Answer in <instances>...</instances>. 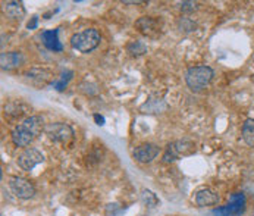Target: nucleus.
I'll return each mask as SVG.
<instances>
[{
    "mask_svg": "<svg viewBox=\"0 0 254 216\" xmlns=\"http://www.w3.org/2000/svg\"><path fill=\"white\" fill-rule=\"evenodd\" d=\"M44 128H46V125H44L41 116H38V115L28 116L27 119H24L21 124H18L12 130V133H10L12 142L18 147L28 148V145L36 142L37 137L41 134V131H44Z\"/></svg>",
    "mask_w": 254,
    "mask_h": 216,
    "instance_id": "nucleus-1",
    "label": "nucleus"
},
{
    "mask_svg": "<svg viewBox=\"0 0 254 216\" xmlns=\"http://www.w3.org/2000/svg\"><path fill=\"white\" fill-rule=\"evenodd\" d=\"M213 79V70L206 65L192 67L185 72V82L192 91H201Z\"/></svg>",
    "mask_w": 254,
    "mask_h": 216,
    "instance_id": "nucleus-2",
    "label": "nucleus"
},
{
    "mask_svg": "<svg viewBox=\"0 0 254 216\" xmlns=\"http://www.w3.org/2000/svg\"><path fill=\"white\" fill-rule=\"evenodd\" d=\"M100 44V34L96 28H88L81 33L73 34L71 46L81 53H90Z\"/></svg>",
    "mask_w": 254,
    "mask_h": 216,
    "instance_id": "nucleus-3",
    "label": "nucleus"
},
{
    "mask_svg": "<svg viewBox=\"0 0 254 216\" xmlns=\"http://www.w3.org/2000/svg\"><path fill=\"white\" fill-rule=\"evenodd\" d=\"M246 211V196L243 193H235L226 206L212 211L213 216H241Z\"/></svg>",
    "mask_w": 254,
    "mask_h": 216,
    "instance_id": "nucleus-4",
    "label": "nucleus"
},
{
    "mask_svg": "<svg viewBox=\"0 0 254 216\" xmlns=\"http://www.w3.org/2000/svg\"><path fill=\"white\" fill-rule=\"evenodd\" d=\"M46 136L55 142V143H68L73 137V130L71 125L64 124V122H55V124H47L44 128Z\"/></svg>",
    "mask_w": 254,
    "mask_h": 216,
    "instance_id": "nucleus-5",
    "label": "nucleus"
},
{
    "mask_svg": "<svg viewBox=\"0 0 254 216\" xmlns=\"http://www.w3.org/2000/svg\"><path fill=\"white\" fill-rule=\"evenodd\" d=\"M9 188L12 191V194L18 199L22 200H28L36 194V187L34 184L27 178L22 177H12L9 178Z\"/></svg>",
    "mask_w": 254,
    "mask_h": 216,
    "instance_id": "nucleus-6",
    "label": "nucleus"
},
{
    "mask_svg": "<svg viewBox=\"0 0 254 216\" xmlns=\"http://www.w3.org/2000/svg\"><path fill=\"white\" fill-rule=\"evenodd\" d=\"M44 160V156L41 151H38L37 148L33 147H28V148H24V151L19 153L18 159H16V163L21 169L24 171H33L37 165H40L41 162Z\"/></svg>",
    "mask_w": 254,
    "mask_h": 216,
    "instance_id": "nucleus-7",
    "label": "nucleus"
},
{
    "mask_svg": "<svg viewBox=\"0 0 254 216\" xmlns=\"http://www.w3.org/2000/svg\"><path fill=\"white\" fill-rule=\"evenodd\" d=\"M194 150V145L190 142H177V143L171 144L165 154H163V162L169 163V162H174L177 160L181 154H190L191 151Z\"/></svg>",
    "mask_w": 254,
    "mask_h": 216,
    "instance_id": "nucleus-8",
    "label": "nucleus"
},
{
    "mask_svg": "<svg viewBox=\"0 0 254 216\" xmlns=\"http://www.w3.org/2000/svg\"><path fill=\"white\" fill-rule=\"evenodd\" d=\"M160 153V148L156 144H141L134 150V157L135 160H138L140 163H150L153 159L157 157V154Z\"/></svg>",
    "mask_w": 254,
    "mask_h": 216,
    "instance_id": "nucleus-9",
    "label": "nucleus"
},
{
    "mask_svg": "<svg viewBox=\"0 0 254 216\" xmlns=\"http://www.w3.org/2000/svg\"><path fill=\"white\" fill-rule=\"evenodd\" d=\"M59 28L56 30H49V31H43L41 33V40H43V44L52 50V52H62L64 50V46L62 43L59 41Z\"/></svg>",
    "mask_w": 254,
    "mask_h": 216,
    "instance_id": "nucleus-10",
    "label": "nucleus"
},
{
    "mask_svg": "<svg viewBox=\"0 0 254 216\" xmlns=\"http://www.w3.org/2000/svg\"><path fill=\"white\" fill-rule=\"evenodd\" d=\"M195 203L200 208L213 206V205H218L219 203V196L210 188H201L195 194Z\"/></svg>",
    "mask_w": 254,
    "mask_h": 216,
    "instance_id": "nucleus-11",
    "label": "nucleus"
},
{
    "mask_svg": "<svg viewBox=\"0 0 254 216\" xmlns=\"http://www.w3.org/2000/svg\"><path fill=\"white\" fill-rule=\"evenodd\" d=\"M0 61H1V70L10 71V70H15L22 65L24 56L19 52H9V53H1Z\"/></svg>",
    "mask_w": 254,
    "mask_h": 216,
    "instance_id": "nucleus-12",
    "label": "nucleus"
},
{
    "mask_svg": "<svg viewBox=\"0 0 254 216\" xmlns=\"http://www.w3.org/2000/svg\"><path fill=\"white\" fill-rule=\"evenodd\" d=\"M3 12L7 18L10 19H18L21 21L25 16V7L22 6L21 1H6L3 4Z\"/></svg>",
    "mask_w": 254,
    "mask_h": 216,
    "instance_id": "nucleus-13",
    "label": "nucleus"
},
{
    "mask_svg": "<svg viewBox=\"0 0 254 216\" xmlns=\"http://www.w3.org/2000/svg\"><path fill=\"white\" fill-rule=\"evenodd\" d=\"M243 140L247 145L254 147V118H249L243 125Z\"/></svg>",
    "mask_w": 254,
    "mask_h": 216,
    "instance_id": "nucleus-14",
    "label": "nucleus"
},
{
    "mask_svg": "<svg viewBox=\"0 0 254 216\" xmlns=\"http://www.w3.org/2000/svg\"><path fill=\"white\" fill-rule=\"evenodd\" d=\"M137 27L140 28L141 33H144L145 36H153V31H157V25H156V21L148 18V16H144L141 18L140 21H137Z\"/></svg>",
    "mask_w": 254,
    "mask_h": 216,
    "instance_id": "nucleus-15",
    "label": "nucleus"
},
{
    "mask_svg": "<svg viewBox=\"0 0 254 216\" xmlns=\"http://www.w3.org/2000/svg\"><path fill=\"white\" fill-rule=\"evenodd\" d=\"M141 200H143V203H144L145 206H148V208H156V206H159V199L156 197V194H153V193L148 191V190H143V193H141Z\"/></svg>",
    "mask_w": 254,
    "mask_h": 216,
    "instance_id": "nucleus-16",
    "label": "nucleus"
},
{
    "mask_svg": "<svg viewBox=\"0 0 254 216\" xmlns=\"http://www.w3.org/2000/svg\"><path fill=\"white\" fill-rule=\"evenodd\" d=\"M145 50H147V47H145L141 41H132V43L128 46V52H129L131 55H135V56L143 55V53H145Z\"/></svg>",
    "mask_w": 254,
    "mask_h": 216,
    "instance_id": "nucleus-17",
    "label": "nucleus"
},
{
    "mask_svg": "<svg viewBox=\"0 0 254 216\" xmlns=\"http://www.w3.org/2000/svg\"><path fill=\"white\" fill-rule=\"evenodd\" d=\"M72 75H73L72 71H68L66 73H64V75H62V78H61L59 81H56V82H55L56 90H59V91H61V90H64V88L68 85V82H69V79L72 78Z\"/></svg>",
    "mask_w": 254,
    "mask_h": 216,
    "instance_id": "nucleus-18",
    "label": "nucleus"
},
{
    "mask_svg": "<svg viewBox=\"0 0 254 216\" xmlns=\"http://www.w3.org/2000/svg\"><path fill=\"white\" fill-rule=\"evenodd\" d=\"M37 21H38V16L34 15V16L31 18V22H28V24H27V28H28V30H34V28L37 27Z\"/></svg>",
    "mask_w": 254,
    "mask_h": 216,
    "instance_id": "nucleus-19",
    "label": "nucleus"
},
{
    "mask_svg": "<svg viewBox=\"0 0 254 216\" xmlns=\"http://www.w3.org/2000/svg\"><path fill=\"white\" fill-rule=\"evenodd\" d=\"M94 121L97 122V125H103L105 124V118L100 115H94Z\"/></svg>",
    "mask_w": 254,
    "mask_h": 216,
    "instance_id": "nucleus-20",
    "label": "nucleus"
}]
</instances>
